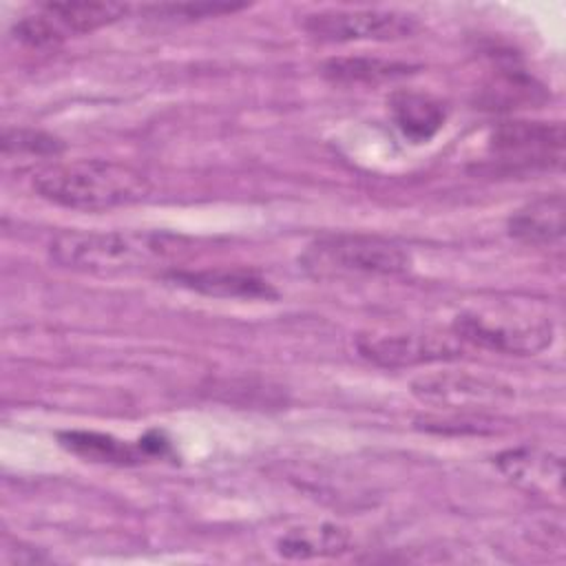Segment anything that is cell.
<instances>
[{
  "instance_id": "obj_1",
  "label": "cell",
  "mask_w": 566,
  "mask_h": 566,
  "mask_svg": "<svg viewBox=\"0 0 566 566\" xmlns=\"http://www.w3.org/2000/svg\"><path fill=\"white\" fill-rule=\"evenodd\" d=\"M192 243L164 230H66L51 239L55 265L95 276L161 270L190 252Z\"/></svg>"
},
{
  "instance_id": "obj_2",
  "label": "cell",
  "mask_w": 566,
  "mask_h": 566,
  "mask_svg": "<svg viewBox=\"0 0 566 566\" xmlns=\"http://www.w3.org/2000/svg\"><path fill=\"white\" fill-rule=\"evenodd\" d=\"M33 190L55 206L97 212L142 201L150 192V179L128 164L75 159L38 170Z\"/></svg>"
},
{
  "instance_id": "obj_3",
  "label": "cell",
  "mask_w": 566,
  "mask_h": 566,
  "mask_svg": "<svg viewBox=\"0 0 566 566\" xmlns=\"http://www.w3.org/2000/svg\"><path fill=\"white\" fill-rule=\"evenodd\" d=\"M301 261L321 279L396 276L411 268V256L400 243L369 234L323 237L305 250Z\"/></svg>"
},
{
  "instance_id": "obj_4",
  "label": "cell",
  "mask_w": 566,
  "mask_h": 566,
  "mask_svg": "<svg viewBox=\"0 0 566 566\" xmlns=\"http://www.w3.org/2000/svg\"><path fill=\"white\" fill-rule=\"evenodd\" d=\"M126 13L128 4L122 2H49L38 7L35 13L20 18L13 24V38L31 49H53L66 38L93 33L102 27H108L122 20Z\"/></svg>"
},
{
  "instance_id": "obj_5",
  "label": "cell",
  "mask_w": 566,
  "mask_h": 566,
  "mask_svg": "<svg viewBox=\"0 0 566 566\" xmlns=\"http://www.w3.org/2000/svg\"><path fill=\"white\" fill-rule=\"evenodd\" d=\"M489 157L504 172L553 170L564 161V126L559 122H504L489 137Z\"/></svg>"
},
{
  "instance_id": "obj_6",
  "label": "cell",
  "mask_w": 566,
  "mask_h": 566,
  "mask_svg": "<svg viewBox=\"0 0 566 566\" xmlns=\"http://www.w3.org/2000/svg\"><path fill=\"white\" fill-rule=\"evenodd\" d=\"M464 343L515 356H533L551 347L555 327L548 318L491 316L480 312L460 314L451 327Z\"/></svg>"
},
{
  "instance_id": "obj_7",
  "label": "cell",
  "mask_w": 566,
  "mask_h": 566,
  "mask_svg": "<svg viewBox=\"0 0 566 566\" xmlns=\"http://www.w3.org/2000/svg\"><path fill=\"white\" fill-rule=\"evenodd\" d=\"M303 29L323 42H389L411 38L418 20L394 9H323L305 15Z\"/></svg>"
},
{
  "instance_id": "obj_8",
  "label": "cell",
  "mask_w": 566,
  "mask_h": 566,
  "mask_svg": "<svg viewBox=\"0 0 566 566\" xmlns=\"http://www.w3.org/2000/svg\"><path fill=\"white\" fill-rule=\"evenodd\" d=\"M464 345L467 343L453 329L451 332L409 329V332H389V334H363L356 340V347L363 358L387 369L453 360L462 356Z\"/></svg>"
},
{
  "instance_id": "obj_9",
  "label": "cell",
  "mask_w": 566,
  "mask_h": 566,
  "mask_svg": "<svg viewBox=\"0 0 566 566\" xmlns=\"http://www.w3.org/2000/svg\"><path fill=\"white\" fill-rule=\"evenodd\" d=\"M411 394L438 409L489 411L513 400V389L500 380L473 376L467 371H436L418 376L411 382Z\"/></svg>"
},
{
  "instance_id": "obj_10",
  "label": "cell",
  "mask_w": 566,
  "mask_h": 566,
  "mask_svg": "<svg viewBox=\"0 0 566 566\" xmlns=\"http://www.w3.org/2000/svg\"><path fill=\"white\" fill-rule=\"evenodd\" d=\"M168 281L219 298H272L276 294L265 279L248 270H172Z\"/></svg>"
},
{
  "instance_id": "obj_11",
  "label": "cell",
  "mask_w": 566,
  "mask_h": 566,
  "mask_svg": "<svg viewBox=\"0 0 566 566\" xmlns=\"http://www.w3.org/2000/svg\"><path fill=\"white\" fill-rule=\"evenodd\" d=\"M389 111L396 128L413 144L429 142L447 122V106L418 91H396L389 97Z\"/></svg>"
},
{
  "instance_id": "obj_12",
  "label": "cell",
  "mask_w": 566,
  "mask_h": 566,
  "mask_svg": "<svg viewBox=\"0 0 566 566\" xmlns=\"http://www.w3.org/2000/svg\"><path fill=\"white\" fill-rule=\"evenodd\" d=\"M509 234L528 245H553L564 237V195H544L509 219Z\"/></svg>"
},
{
  "instance_id": "obj_13",
  "label": "cell",
  "mask_w": 566,
  "mask_h": 566,
  "mask_svg": "<svg viewBox=\"0 0 566 566\" xmlns=\"http://www.w3.org/2000/svg\"><path fill=\"white\" fill-rule=\"evenodd\" d=\"M500 471L517 482L520 486L533 489V491H562V458L553 455L551 451L539 449H511L497 455Z\"/></svg>"
},
{
  "instance_id": "obj_14",
  "label": "cell",
  "mask_w": 566,
  "mask_h": 566,
  "mask_svg": "<svg viewBox=\"0 0 566 566\" xmlns=\"http://www.w3.org/2000/svg\"><path fill=\"white\" fill-rule=\"evenodd\" d=\"M349 546V533L336 524L296 526L283 533L276 542L279 555L287 559L332 557Z\"/></svg>"
},
{
  "instance_id": "obj_15",
  "label": "cell",
  "mask_w": 566,
  "mask_h": 566,
  "mask_svg": "<svg viewBox=\"0 0 566 566\" xmlns=\"http://www.w3.org/2000/svg\"><path fill=\"white\" fill-rule=\"evenodd\" d=\"M413 66L405 62L382 60V57H367V55H354V57H334L323 66V73L327 80L336 84H380L389 80H398L411 73Z\"/></svg>"
},
{
  "instance_id": "obj_16",
  "label": "cell",
  "mask_w": 566,
  "mask_h": 566,
  "mask_svg": "<svg viewBox=\"0 0 566 566\" xmlns=\"http://www.w3.org/2000/svg\"><path fill=\"white\" fill-rule=\"evenodd\" d=\"M60 442L75 455L95 462H113V464H133L139 460L142 449L139 444H126L113 436L97 433V431H64L60 433Z\"/></svg>"
},
{
  "instance_id": "obj_17",
  "label": "cell",
  "mask_w": 566,
  "mask_h": 566,
  "mask_svg": "<svg viewBox=\"0 0 566 566\" xmlns=\"http://www.w3.org/2000/svg\"><path fill=\"white\" fill-rule=\"evenodd\" d=\"M64 150V144L33 128H7L2 135V153L18 157H57Z\"/></svg>"
},
{
  "instance_id": "obj_18",
  "label": "cell",
  "mask_w": 566,
  "mask_h": 566,
  "mask_svg": "<svg viewBox=\"0 0 566 566\" xmlns=\"http://www.w3.org/2000/svg\"><path fill=\"white\" fill-rule=\"evenodd\" d=\"M243 9V4H228V2H184V4H153L146 7V11H150L155 18H164V20H177V18H186V20H199V18H214L221 13H232Z\"/></svg>"
}]
</instances>
